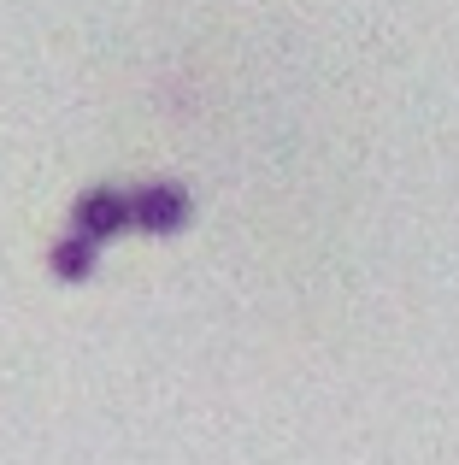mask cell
I'll return each instance as SVG.
<instances>
[{"label": "cell", "mask_w": 459, "mask_h": 465, "mask_svg": "<svg viewBox=\"0 0 459 465\" xmlns=\"http://www.w3.org/2000/svg\"><path fill=\"white\" fill-rule=\"evenodd\" d=\"M130 224L153 230V236H171L189 224V194L177 183H148V189L130 194Z\"/></svg>", "instance_id": "cell-1"}, {"label": "cell", "mask_w": 459, "mask_h": 465, "mask_svg": "<svg viewBox=\"0 0 459 465\" xmlns=\"http://www.w3.org/2000/svg\"><path fill=\"white\" fill-rule=\"evenodd\" d=\"M124 224H130V194H118V189H89L77 206H71V230L89 236V242L118 236Z\"/></svg>", "instance_id": "cell-2"}, {"label": "cell", "mask_w": 459, "mask_h": 465, "mask_svg": "<svg viewBox=\"0 0 459 465\" xmlns=\"http://www.w3.org/2000/svg\"><path fill=\"white\" fill-rule=\"evenodd\" d=\"M47 265H54V277H65V283H77V277H89V272H94V242L71 230V236L59 242L54 253H47Z\"/></svg>", "instance_id": "cell-3"}]
</instances>
